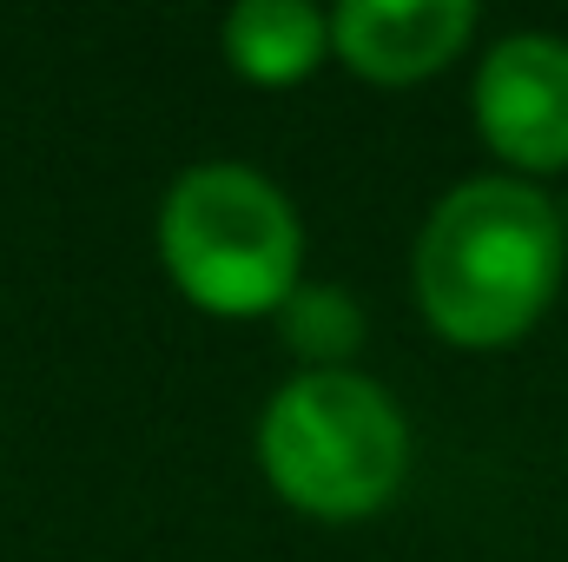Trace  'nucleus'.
<instances>
[{"label": "nucleus", "mask_w": 568, "mask_h": 562, "mask_svg": "<svg viewBox=\"0 0 568 562\" xmlns=\"http://www.w3.org/2000/svg\"><path fill=\"white\" fill-rule=\"evenodd\" d=\"M562 205L516 172H483L429 205L410 284L436 338L463 351H496L536 331V318L562 291Z\"/></svg>", "instance_id": "f257e3e1"}, {"label": "nucleus", "mask_w": 568, "mask_h": 562, "mask_svg": "<svg viewBox=\"0 0 568 562\" xmlns=\"http://www.w3.org/2000/svg\"><path fill=\"white\" fill-rule=\"evenodd\" d=\"M258 470L317 523L377 516L410 476V423L364 371H297L258 418Z\"/></svg>", "instance_id": "f03ea898"}, {"label": "nucleus", "mask_w": 568, "mask_h": 562, "mask_svg": "<svg viewBox=\"0 0 568 562\" xmlns=\"http://www.w3.org/2000/svg\"><path fill=\"white\" fill-rule=\"evenodd\" d=\"M159 259L172 284L212 318H265L297 298L304 225L252 165H192L159 205Z\"/></svg>", "instance_id": "7ed1b4c3"}, {"label": "nucleus", "mask_w": 568, "mask_h": 562, "mask_svg": "<svg viewBox=\"0 0 568 562\" xmlns=\"http://www.w3.org/2000/svg\"><path fill=\"white\" fill-rule=\"evenodd\" d=\"M476 133L496 159L529 172L568 165V40L562 33H509L476 67Z\"/></svg>", "instance_id": "20e7f679"}, {"label": "nucleus", "mask_w": 568, "mask_h": 562, "mask_svg": "<svg viewBox=\"0 0 568 562\" xmlns=\"http://www.w3.org/2000/svg\"><path fill=\"white\" fill-rule=\"evenodd\" d=\"M476 33L469 0H344L331 13V53L377 87H410L443 73Z\"/></svg>", "instance_id": "39448f33"}, {"label": "nucleus", "mask_w": 568, "mask_h": 562, "mask_svg": "<svg viewBox=\"0 0 568 562\" xmlns=\"http://www.w3.org/2000/svg\"><path fill=\"white\" fill-rule=\"evenodd\" d=\"M331 53V20L304 0H239L225 13V60L252 87H297Z\"/></svg>", "instance_id": "423d86ee"}, {"label": "nucleus", "mask_w": 568, "mask_h": 562, "mask_svg": "<svg viewBox=\"0 0 568 562\" xmlns=\"http://www.w3.org/2000/svg\"><path fill=\"white\" fill-rule=\"evenodd\" d=\"M284 344L304 358V371H351V351L364 344V311L337 284H297L284 304Z\"/></svg>", "instance_id": "0eeeda50"}]
</instances>
